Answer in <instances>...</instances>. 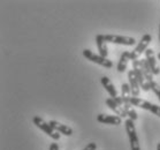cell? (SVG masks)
<instances>
[{"mask_svg": "<svg viewBox=\"0 0 160 150\" xmlns=\"http://www.w3.org/2000/svg\"><path fill=\"white\" fill-rule=\"evenodd\" d=\"M151 40H152V36L151 35H149V34L144 35L138 42V44L136 45V48L131 52H129V60H132V61L138 60V58L141 57L143 52H145L148 50V46L151 43Z\"/></svg>", "mask_w": 160, "mask_h": 150, "instance_id": "cell-1", "label": "cell"}, {"mask_svg": "<svg viewBox=\"0 0 160 150\" xmlns=\"http://www.w3.org/2000/svg\"><path fill=\"white\" fill-rule=\"evenodd\" d=\"M124 126H126V132L128 134V139H129V143H130V149L141 150V146H139L138 136H137V132H136V128H135L134 120L127 119L124 121Z\"/></svg>", "mask_w": 160, "mask_h": 150, "instance_id": "cell-2", "label": "cell"}, {"mask_svg": "<svg viewBox=\"0 0 160 150\" xmlns=\"http://www.w3.org/2000/svg\"><path fill=\"white\" fill-rule=\"evenodd\" d=\"M32 122H33V125H36L37 127L39 128V129H42L45 134H48V135L50 136L51 139L54 140V141H58V140H60V134H59L54 128L48 124V122H46V121L44 120L43 118H40V117H38V116H36V117H33Z\"/></svg>", "mask_w": 160, "mask_h": 150, "instance_id": "cell-3", "label": "cell"}, {"mask_svg": "<svg viewBox=\"0 0 160 150\" xmlns=\"http://www.w3.org/2000/svg\"><path fill=\"white\" fill-rule=\"evenodd\" d=\"M130 104L132 106H137L139 109H144V110L150 111V112H152L153 114H156V116H158L160 118V106L157 105V104L148 102V101L139 98V97H131Z\"/></svg>", "mask_w": 160, "mask_h": 150, "instance_id": "cell-4", "label": "cell"}, {"mask_svg": "<svg viewBox=\"0 0 160 150\" xmlns=\"http://www.w3.org/2000/svg\"><path fill=\"white\" fill-rule=\"evenodd\" d=\"M83 57L87 58L88 60H90L91 62H95L99 66H102L105 68H112L113 67V62L107 58H104L100 54H96L91 50H88V49H84L83 50Z\"/></svg>", "mask_w": 160, "mask_h": 150, "instance_id": "cell-5", "label": "cell"}, {"mask_svg": "<svg viewBox=\"0 0 160 150\" xmlns=\"http://www.w3.org/2000/svg\"><path fill=\"white\" fill-rule=\"evenodd\" d=\"M105 39L108 43L126 45V46H132V45L136 44V39L134 37L121 36V35H105Z\"/></svg>", "mask_w": 160, "mask_h": 150, "instance_id": "cell-6", "label": "cell"}, {"mask_svg": "<svg viewBox=\"0 0 160 150\" xmlns=\"http://www.w3.org/2000/svg\"><path fill=\"white\" fill-rule=\"evenodd\" d=\"M121 97L123 99V103H124L123 107H124V110H126V112L132 110V105L130 104V98L132 96H131V90H130L129 83L121 84Z\"/></svg>", "mask_w": 160, "mask_h": 150, "instance_id": "cell-7", "label": "cell"}, {"mask_svg": "<svg viewBox=\"0 0 160 150\" xmlns=\"http://www.w3.org/2000/svg\"><path fill=\"white\" fill-rule=\"evenodd\" d=\"M128 80H129V85H130L131 96L132 97H138L139 92H141V85H139L138 81L136 79L134 70H130L128 72Z\"/></svg>", "mask_w": 160, "mask_h": 150, "instance_id": "cell-8", "label": "cell"}, {"mask_svg": "<svg viewBox=\"0 0 160 150\" xmlns=\"http://www.w3.org/2000/svg\"><path fill=\"white\" fill-rule=\"evenodd\" d=\"M145 59L148 60V62H149L153 75H159L160 68H159V66H158L156 54H154V51H153L152 49H148V50L145 51Z\"/></svg>", "mask_w": 160, "mask_h": 150, "instance_id": "cell-9", "label": "cell"}, {"mask_svg": "<svg viewBox=\"0 0 160 150\" xmlns=\"http://www.w3.org/2000/svg\"><path fill=\"white\" fill-rule=\"evenodd\" d=\"M97 120L102 124L105 125H114V126H119L122 124V118L118 117V116H109V114H98L97 116Z\"/></svg>", "mask_w": 160, "mask_h": 150, "instance_id": "cell-10", "label": "cell"}, {"mask_svg": "<svg viewBox=\"0 0 160 150\" xmlns=\"http://www.w3.org/2000/svg\"><path fill=\"white\" fill-rule=\"evenodd\" d=\"M105 103H106V105L108 106L111 110L114 111V113L117 114L118 117H120V118H126V117H128L126 110H124L122 106L119 105V104H118V103L115 102V101H114L113 98H106Z\"/></svg>", "mask_w": 160, "mask_h": 150, "instance_id": "cell-11", "label": "cell"}, {"mask_svg": "<svg viewBox=\"0 0 160 150\" xmlns=\"http://www.w3.org/2000/svg\"><path fill=\"white\" fill-rule=\"evenodd\" d=\"M132 70H134L136 79L138 81L141 88L144 89L146 82H145V77H144L142 72V62H141V60H135V61H132Z\"/></svg>", "mask_w": 160, "mask_h": 150, "instance_id": "cell-12", "label": "cell"}, {"mask_svg": "<svg viewBox=\"0 0 160 150\" xmlns=\"http://www.w3.org/2000/svg\"><path fill=\"white\" fill-rule=\"evenodd\" d=\"M48 124L51 125L52 127L54 128L58 133H61V134H63V135H66V136L73 135V129H72L68 125L61 124V122H59V121H57V120H50Z\"/></svg>", "mask_w": 160, "mask_h": 150, "instance_id": "cell-13", "label": "cell"}, {"mask_svg": "<svg viewBox=\"0 0 160 150\" xmlns=\"http://www.w3.org/2000/svg\"><path fill=\"white\" fill-rule=\"evenodd\" d=\"M107 42L105 39V35H97L96 36V45L98 48L99 54L104 57V58H107L108 55V49H107Z\"/></svg>", "mask_w": 160, "mask_h": 150, "instance_id": "cell-14", "label": "cell"}, {"mask_svg": "<svg viewBox=\"0 0 160 150\" xmlns=\"http://www.w3.org/2000/svg\"><path fill=\"white\" fill-rule=\"evenodd\" d=\"M100 82H102V87L105 88V90L109 94V96H111V98H117L118 96V91L117 89H115V87H114V84L112 83V81L109 80L107 76H102V79H100Z\"/></svg>", "mask_w": 160, "mask_h": 150, "instance_id": "cell-15", "label": "cell"}, {"mask_svg": "<svg viewBox=\"0 0 160 150\" xmlns=\"http://www.w3.org/2000/svg\"><path fill=\"white\" fill-rule=\"evenodd\" d=\"M128 60H129V51H124L122 54L120 55V60L118 62L117 70L119 73H123L127 70L128 66Z\"/></svg>", "mask_w": 160, "mask_h": 150, "instance_id": "cell-16", "label": "cell"}, {"mask_svg": "<svg viewBox=\"0 0 160 150\" xmlns=\"http://www.w3.org/2000/svg\"><path fill=\"white\" fill-rule=\"evenodd\" d=\"M141 62H142L143 75L145 77L146 82H152V81H154L153 80V73H152V70H151V67H150L148 60H146V59H142Z\"/></svg>", "mask_w": 160, "mask_h": 150, "instance_id": "cell-17", "label": "cell"}, {"mask_svg": "<svg viewBox=\"0 0 160 150\" xmlns=\"http://www.w3.org/2000/svg\"><path fill=\"white\" fill-rule=\"evenodd\" d=\"M144 91H149V90H152L154 94L157 95L158 99L160 101V85L157 83L156 81H152V82H146L145 87L143 89Z\"/></svg>", "mask_w": 160, "mask_h": 150, "instance_id": "cell-18", "label": "cell"}, {"mask_svg": "<svg viewBox=\"0 0 160 150\" xmlns=\"http://www.w3.org/2000/svg\"><path fill=\"white\" fill-rule=\"evenodd\" d=\"M83 150H97V144H96V143H93V142L88 143L87 147H85Z\"/></svg>", "mask_w": 160, "mask_h": 150, "instance_id": "cell-19", "label": "cell"}, {"mask_svg": "<svg viewBox=\"0 0 160 150\" xmlns=\"http://www.w3.org/2000/svg\"><path fill=\"white\" fill-rule=\"evenodd\" d=\"M50 150H59V144L58 143H51V146H50Z\"/></svg>", "mask_w": 160, "mask_h": 150, "instance_id": "cell-20", "label": "cell"}, {"mask_svg": "<svg viewBox=\"0 0 160 150\" xmlns=\"http://www.w3.org/2000/svg\"><path fill=\"white\" fill-rule=\"evenodd\" d=\"M157 150H160V142L157 144Z\"/></svg>", "mask_w": 160, "mask_h": 150, "instance_id": "cell-21", "label": "cell"}, {"mask_svg": "<svg viewBox=\"0 0 160 150\" xmlns=\"http://www.w3.org/2000/svg\"><path fill=\"white\" fill-rule=\"evenodd\" d=\"M157 58H158V59H159V60H160V52H159V53H158V55H157Z\"/></svg>", "mask_w": 160, "mask_h": 150, "instance_id": "cell-22", "label": "cell"}, {"mask_svg": "<svg viewBox=\"0 0 160 150\" xmlns=\"http://www.w3.org/2000/svg\"><path fill=\"white\" fill-rule=\"evenodd\" d=\"M159 42H160V26H159Z\"/></svg>", "mask_w": 160, "mask_h": 150, "instance_id": "cell-23", "label": "cell"}]
</instances>
